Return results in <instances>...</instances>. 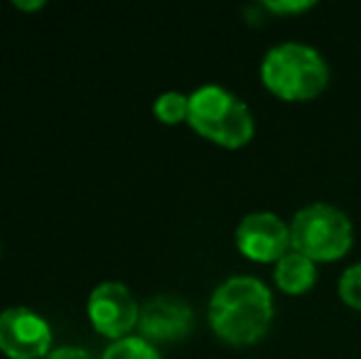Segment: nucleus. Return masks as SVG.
<instances>
[{
  "instance_id": "1",
  "label": "nucleus",
  "mask_w": 361,
  "mask_h": 359,
  "mask_svg": "<svg viewBox=\"0 0 361 359\" xmlns=\"http://www.w3.org/2000/svg\"><path fill=\"white\" fill-rule=\"evenodd\" d=\"M273 322V296L253 276H231L214 291L209 325L219 340L246 347L263 340Z\"/></svg>"
},
{
  "instance_id": "2",
  "label": "nucleus",
  "mask_w": 361,
  "mask_h": 359,
  "mask_svg": "<svg viewBox=\"0 0 361 359\" xmlns=\"http://www.w3.org/2000/svg\"><path fill=\"white\" fill-rule=\"evenodd\" d=\"M261 79L283 101H310L329 82V67L317 49L302 42H283L266 54Z\"/></svg>"
},
{
  "instance_id": "3",
  "label": "nucleus",
  "mask_w": 361,
  "mask_h": 359,
  "mask_svg": "<svg viewBox=\"0 0 361 359\" xmlns=\"http://www.w3.org/2000/svg\"><path fill=\"white\" fill-rule=\"evenodd\" d=\"M190 126L221 148H241L253 138V116L236 94L216 84L197 89L190 96Z\"/></svg>"
},
{
  "instance_id": "4",
  "label": "nucleus",
  "mask_w": 361,
  "mask_h": 359,
  "mask_svg": "<svg viewBox=\"0 0 361 359\" xmlns=\"http://www.w3.org/2000/svg\"><path fill=\"white\" fill-rule=\"evenodd\" d=\"M354 241L349 217L332 205H307L293 217L290 244L293 251L312 259L314 264H327L347 256Z\"/></svg>"
},
{
  "instance_id": "5",
  "label": "nucleus",
  "mask_w": 361,
  "mask_h": 359,
  "mask_svg": "<svg viewBox=\"0 0 361 359\" xmlns=\"http://www.w3.org/2000/svg\"><path fill=\"white\" fill-rule=\"evenodd\" d=\"M52 330L47 320L27 308L0 312V352L10 359H39L49 355Z\"/></svg>"
},
{
  "instance_id": "6",
  "label": "nucleus",
  "mask_w": 361,
  "mask_h": 359,
  "mask_svg": "<svg viewBox=\"0 0 361 359\" xmlns=\"http://www.w3.org/2000/svg\"><path fill=\"white\" fill-rule=\"evenodd\" d=\"M236 246L243 256L261 264H278L293 251L290 226L273 212H251L236 229Z\"/></svg>"
},
{
  "instance_id": "7",
  "label": "nucleus",
  "mask_w": 361,
  "mask_h": 359,
  "mask_svg": "<svg viewBox=\"0 0 361 359\" xmlns=\"http://www.w3.org/2000/svg\"><path fill=\"white\" fill-rule=\"evenodd\" d=\"M89 320L101 335L121 340L138 325L140 308L123 283H101L89 296Z\"/></svg>"
},
{
  "instance_id": "8",
  "label": "nucleus",
  "mask_w": 361,
  "mask_h": 359,
  "mask_svg": "<svg viewBox=\"0 0 361 359\" xmlns=\"http://www.w3.org/2000/svg\"><path fill=\"white\" fill-rule=\"evenodd\" d=\"M195 325V312L190 303L180 296H155L140 308L138 327L147 342H177L185 340Z\"/></svg>"
},
{
  "instance_id": "9",
  "label": "nucleus",
  "mask_w": 361,
  "mask_h": 359,
  "mask_svg": "<svg viewBox=\"0 0 361 359\" xmlns=\"http://www.w3.org/2000/svg\"><path fill=\"white\" fill-rule=\"evenodd\" d=\"M276 286L281 288L288 296H302L317 281V269H314V261L307 256L298 254V251H290L276 264Z\"/></svg>"
},
{
  "instance_id": "10",
  "label": "nucleus",
  "mask_w": 361,
  "mask_h": 359,
  "mask_svg": "<svg viewBox=\"0 0 361 359\" xmlns=\"http://www.w3.org/2000/svg\"><path fill=\"white\" fill-rule=\"evenodd\" d=\"M155 116L162 123H182L190 118V96L180 94V91H165L155 101Z\"/></svg>"
},
{
  "instance_id": "11",
  "label": "nucleus",
  "mask_w": 361,
  "mask_h": 359,
  "mask_svg": "<svg viewBox=\"0 0 361 359\" xmlns=\"http://www.w3.org/2000/svg\"><path fill=\"white\" fill-rule=\"evenodd\" d=\"M104 359H162L152 342L145 337H121L109 350L104 352Z\"/></svg>"
},
{
  "instance_id": "12",
  "label": "nucleus",
  "mask_w": 361,
  "mask_h": 359,
  "mask_svg": "<svg viewBox=\"0 0 361 359\" xmlns=\"http://www.w3.org/2000/svg\"><path fill=\"white\" fill-rule=\"evenodd\" d=\"M339 296L354 310H361V264L352 266L339 278Z\"/></svg>"
},
{
  "instance_id": "13",
  "label": "nucleus",
  "mask_w": 361,
  "mask_h": 359,
  "mask_svg": "<svg viewBox=\"0 0 361 359\" xmlns=\"http://www.w3.org/2000/svg\"><path fill=\"white\" fill-rule=\"evenodd\" d=\"M314 3L310 0H295V3H266V8L271 13H278V15H290V13H302V10H310Z\"/></svg>"
},
{
  "instance_id": "14",
  "label": "nucleus",
  "mask_w": 361,
  "mask_h": 359,
  "mask_svg": "<svg viewBox=\"0 0 361 359\" xmlns=\"http://www.w3.org/2000/svg\"><path fill=\"white\" fill-rule=\"evenodd\" d=\"M44 359H94L86 350H81V347H59V350L49 352Z\"/></svg>"
},
{
  "instance_id": "15",
  "label": "nucleus",
  "mask_w": 361,
  "mask_h": 359,
  "mask_svg": "<svg viewBox=\"0 0 361 359\" xmlns=\"http://www.w3.org/2000/svg\"><path fill=\"white\" fill-rule=\"evenodd\" d=\"M13 5L15 8H23V10H37V8H42V0H35V3H25V0H13Z\"/></svg>"
}]
</instances>
